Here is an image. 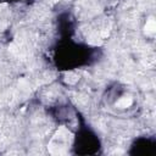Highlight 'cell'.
<instances>
[{
	"label": "cell",
	"mask_w": 156,
	"mask_h": 156,
	"mask_svg": "<svg viewBox=\"0 0 156 156\" xmlns=\"http://www.w3.org/2000/svg\"><path fill=\"white\" fill-rule=\"evenodd\" d=\"M52 2H57V1H60V0H51Z\"/></svg>",
	"instance_id": "cell-4"
},
{
	"label": "cell",
	"mask_w": 156,
	"mask_h": 156,
	"mask_svg": "<svg viewBox=\"0 0 156 156\" xmlns=\"http://www.w3.org/2000/svg\"><path fill=\"white\" fill-rule=\"evenodd\" d=\"M132 102H133L132 98L126 96V98H121V99L117 101L116 106H118L119 108H126V107H129V106L132 105Z\"/></svg>",
	"instance_id": "cell-2"
},
{
	"label": "cell",
	"mask_w": 156,
	"mask_h": 156,
	"mask_svg": "<svg viewBox=\"0 0 156 156\" xmlns=\"http://www.w3.org/2000/svg\"><path fill=\"white\" fill-rule=\"evenodd\" d=\"M155 30H156V22L154 20V17H150L145 24V33L146 34H154Z\"/></svg>",
	"instance_id": "cell-1"
},
{
	"label": "cell",
	"mask_w": 156,
	"mask_h": 156,
	"mask_svg": "<svg viewBox=\"0 0 156 156\" xmlns=\"http://www.w3.org/2000/svg\"><path fill=\"white\" fill-rule=\"evenodd\" d=\"M7 6V4H5V2H2V4H0V12L2 11V9H5Z\"/></svg>",
	"instance_id": "cell-3"
}]
</instances>
